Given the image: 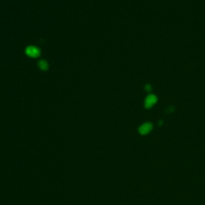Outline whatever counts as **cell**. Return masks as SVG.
I'll list each match as a JSON object with an SVG mask.
<instances>
[{
    "label": "cell",
    "mask_w": 205,
    "mask_h": 205,
    "mask_svg": "<svg viewBox=\"0 0 205 205\" xmlns=\"http://www.w3.org/2000/svg\"><path fill=\"white\" fill-rule=\"evenodd\" d=\"M26 54L31 57H37L39 55V50L34 47H29L26 50Z\"/></svg>",
    "instance_id": "cell-1"
},
{
    "label": "cell",
    "mask_w": 205,
    "mask_h": 205,
    "mask_svg": "<svg viewBox=\"0 0 205 205\" xmlns=\"http://www.w3.org/2000/svg\"><path fill=\"white\" fill-rule=\"evenodd\" d=\"M151 129H152V125L151 124V123H144V124H143V125L139 128V132L140 134L142 135H146L148 134V133H149V132L151 131Z\"/></svg>",
    "instance_id": "cell-2"
},
{
    "label": "cell",
    "mask_w": 205,
    "mask_h": 205,
    "mask_svg": "<svg viewBox=\"0 0 205 205\" xmlns=\"http://www.w3.org/2000/svg\"><path fill=\"white\" fill-rule=\"evenodd\" d=\"M157 101V98L155 97V96L151 95L146 99L145 100V107H151L154 104H155V102Z\"/></svg>",
    "instance_id": "cell-3"
},
{
    "label": "cell",
    "mask_w": 205,
    "mask_h": 205,
    "mask_svg": "<svg viewBox=\"0 0 205 205\" xmlns=\"http://www.w3.org/2000/svg\"><path fill=\"white\" fill-rule=\"evenodd\" d=\"M39 67H40L41 70H43V71H46V70L48 68V64H47V63L45 61V60H41V61H39Z\"/></svg>",
    "instance_id": "cell-4"
}]
</instances>
